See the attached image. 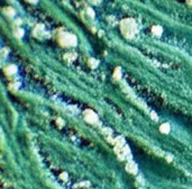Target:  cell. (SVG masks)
Returning <instances> with one entry per match:
<instances>
[{
	"instance_id": "4",
	"label": "cell",
	"mask_w": 192,
	"mask_h": 189,
	"mask_svg": "<svg viewBox=\"0 0 192 189\" xmlns=\"http://www.w3.org/2000/svg\"><path fill=\"white\" fill-rule=\"evenodd\" d=\"M170 130H171V128H170V124H169V123H163V124L160 127V131L162 133H169Z\"/></svg>"
},
{
	"instance_id": "2",
	"label": "cell",
	"mask_w": 192,
	"mask_h": 189,
	"mask_svg": "<svg viewBox=\"0 0 192 189\" xmlns=\"http://www.w3.org/2000/svg\"><path fill=\"white\" fill-rule=\"evenodd\" d=\"M61 44L64 46H75L77 37L72 34H63L61 36Z\"/></svg>"
},
{
	"instance_id": "5",
	"label": "cell",
	"mask_w": 192,
	"mask_h": 189,
	"mask_svg": "<svg viewBox=\"0 0 192 189\" xmlns=\"http://www.w3.org/2000/svg\"><path fill=\"white\" fill-rule=\"evenodd\" d=\"M127 171H129L130 173H136L137 172V167H136V165L135 163H128L127 165Z\"/></svg>"
},
{
	"instance_id": "6",
	"label": "cell",
	"mask_w": 192,
	"mask_h": 189,
	"mask_svg": "<svg viewBox=\"0 0 192 189\" xmlns=\"http://www.w3.org/2000/svg\"><path fill=\"white\" fill-rule=\"evenodd\" d=\"M16 72H17V68H16V66H14V65L8 66V67H7V71H6V73H7L8 75H13V74H15Z\"/></svg>"
},
{
	"instance_id": "3",
	"label": "cell",
	"mask_w": 192,
	"mask_h": 189,
	"mask_svg": "<svg viewBox=\"0 0 192 189\" xmlns=\"http://www.w3.org/2000/svg\"><path fill=\"white\" fill-rule=\"evenodd\" d=\"M84 119L87 120V122H89L91 124H95L98 122V115L91 110H87L84 112Z\"/></svg>"
},
{
	"instance_id": "1",
	"label": "cell",
	"mask_w": 192,
	"mask_h": 189,
	"mask_svg": "<svg viewBox=\"0 0 192 189\" xmlns=\"http://www.w3.org/2000/svg\"><path fill=\"white\" fill-rule=\"evenodd\" d=\"M121 30L124 33L125 36L127 37H132L136 33V26H135V22L132 19H126L121 22Z\"/></svg>"
},
{
	"instance_id": "9",
	"label": "cell",
	"mask_w": 192,
	"mask_h": 189,
	"mask_svg": "<svg viewBox=\"0 0 192 189\" xmlns=\"http://www.w3.org/2000/svg\"><path fill=\"white\" fill-rule=\"evenodd\" d=\"M190 3H191V5H192V0H190Z\"/></svg>"
},
{
	"instance_id": "7",
	"label": "cell",
	"mask_w": 192,
	"mask_h": 189,
	"mask_svg": "<svg viewBox=\"0 0 192 189\" xmlns=\"http://www.w3.org/2000/svg\"><path fill=\"white\" fill-rule=\"evenodd\" d=\"M91 1H93V2H96V3H97V2H99L100 0H91Z\"/></svg>"
},
{
	"instance_id": "8",
	"label": "cell",
	"mask_w": 192,
	"mask_h": 189,
	"mask_svg": "<svg viewBox=\"0 0 192 189\" xmlns=\"http://www.w3.org/2000/svg\"><path fill=\"white\" fill-rule=\"evenodd\" d=\"M28 1H30V2H36V0H28Z\"/></svg>"
}]
</instances>
